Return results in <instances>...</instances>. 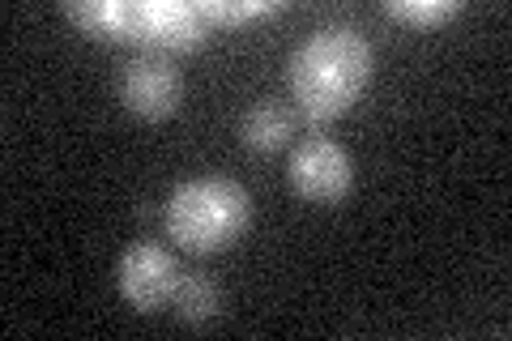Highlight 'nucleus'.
Here are the masks:
<instances>
[{"label": "nucleus", "instance_id": "1", "mask_svg": "<svg viewBox=\"0 0 512 341\" xmlns=\"http://www.w3.org/2000/svg\"><path fill=\"white\" fill-rule=\"evenodd\" d=\"M372 60L376 56L372 43L363 39V30L346 22L316 26L286 60L299 120L312 133H325V124H333L363 94L367 77H372Z\"/></svg>", "mask_w": 512, "mask_h": 341}, {"label": "nucleus", "instance_id": "2", "mask_svg": "<svg viewBox=\"0 0 512 341\" xmlns=\"http://www.w3.org/2000/svg\"><path fill=\"white\" fill-rule=\"evenodd\" d=\"M252 197L235 180H184L167 201V235L188 252H222L248 231Z\"/></svg>", "mask_w": 512, "mask_h": 341}, {"label": "nucleus", "instance_id": "3", "mask_svg": "<svg viewBox=\"0 0 512 341\" xmlns=\"http://www.w3.org/2000/svg\"><path fill=\"white\" fill-rule=\"evenodd\" d=\"M350 184H355V162H350L346 145H338L325 133H312L308 141L295 145L291 154V188L312 205L342 201Z\"/></svg>", "mask_w": 512, "mask_h": 341}, {"label": "nucleus", "instance_id": "4", "mask_svg": "<svg viewBox=\"0 0 512 341\" xmlns=\"http://www.w3.org/2000/svg\"><path fill=\"white\" fill-rule=\"evenodd\" d=\"M180 94H184V81L167 52H150L146 47V52H137L120 73V99L141 120L171 116V111L180 107Z\"/></svg>", "mask_w": 512, "mask_h": 341}, {"label": "nucleus", "instance_id": "5", "mask_svg": "<svg viewBox=\"0 0 512 341\" xmlns=\"http://www.w3.org/2000/svg\"><path fill=\"white\" fill-rule=\"evenodd\" d=\"M180 265L167 248L158 243H133L124 256H120V269H116V282H120V295L137 307V312H158V307H171L175 299V286H180Z\"/></svg>", "mask_w": 512, "mask_h": 341}, {"label": "nucleus", "instance_id": "6", "mask_svg": "<svg viewBox=\"0 0 512 341\" xmlns=\"http://www.w3.org/2000/svg\"><path fill=\"white\" fill-rule=\"evenodd\" d=\"M205 35H210V26L188 0H133L128 39H141L150 52H188Z\"/></svg>", "mask_w": 512, "mask_h": 341}, {"label": "nucleus", "instance_id": "7", "mask_svg": "<svg viewBox=\"0 0 512 341\" xmlns=\"http://www.w3.org/2000/svg\"><path fill=\"white\" fill-rule=\"evenodd\" d=\"M295 124L299 120L282 103L265 99L244 116V145H252V150H261V154H274V150H282V145L291 141Z\"/></svg>", "mask_w": 512, "mask_h": 341}, {"label": "nucleus", "instance_id": "8", "mask_svg": "<svg viewBox=\"0 0 512 341\" xmlns=\"http://www.w3.org/2000/svg\"><path fill=\"white\" fill-rule=\"evenodd\" d=\"M175 316L188 320V324H205L222 312V290L214 278H205V273H184L180 286H175Z\"/></svg>", "mask_w": 512, "mask_h": 341}, {"label": "nucleus", "instance_id": "9", "mask_svg": "<svg viewBox=\"0 0 512 341\" xmlns=\"http://www.w3.org/2000/svg\"><path fill=\"white\" fill-rule=\"evenodd\" d=\"M64 13L82 30H90V35H124L128 39L133 0H69Z\"/></svg>", "mask_w": 512, "mask_h": 341}, {"label": "nucleus", "instance_id": "10", "mask_svg": "<svg viewBox=\"0 0 512 341\" xmlns=\"http://www.w3.org/2000/svg\"><path fill=\"white\" fill-rule=\"evenodd\" d=\"M384 13L406 26L431 30V26H444L448 18H457V0H389Z\"/></svg>", "mask_w": 512, "mask_h": 341}, {"label": "nucleus", "instance_id": "11", "mask_svg": "<svg viewBox=\"0 0 512 341\" xmlns=\"http://www.w3.org/2000/svg\"><path fill=\"white\" fill-rule=\"evenodd\" d=\"M197 13L205 22H248L261 13H274L269 0H197Z\"/></svg>", "mask_w": 512, "mask_h": 341}]
</instances>
